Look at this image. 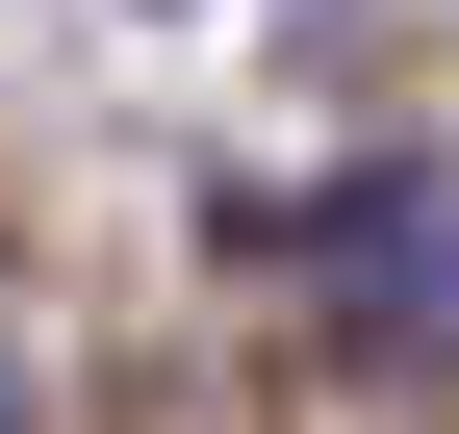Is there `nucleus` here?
Here are the masks:
<instances>
[{
	"label": "nucleus",
	"mask_w": 459,
	"mask_h": 434,
	"mask_svg": "<svg viewBox=\"0 0 459 434\" xmlns=\"http://www.w3.org/2000/svg\"><path fill=\"white\" fill-rule=\"evenodd\" d=\"M307 333L358 384H459V179L434 153H383V179L307 204Z\"/></svg>",
	"instance_id": "nucleus-1"
}]
</instances>
